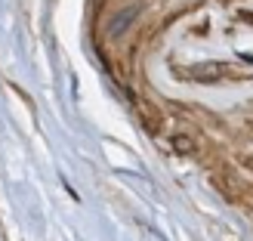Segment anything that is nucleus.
I'll return each mask as SVG.
<instances>
[{
	"mask_svg": "<svg viewBox=\"0 0 253 241\" xmlns=\"http://www.w3.org/2000/svg\"><path fill=\"white\" fill-rule=\"evenodd\" d=\"M182 78L188 81H198V84H216L222 78H229L232 74V65H225V62H198V65L179 71Z\"/></svg>",
	"mask_w": 253,
	"mask_h": 241,
	"instance_id": "1",
	"label": "nucleus"
},
{
	"mask_svg": "<svg viewBox=\"0 0 253 241\" xmlns=\"http://www.w3.org/2000/svg\"><path fill=\"white\" fill-rule=\"evenodd\" d=\"M136 19H139V6H124V9H118L115 16H111V22H108V37H121Z\"/></svg>",
	"mask_w": 253,
	"mask_h": 241,
	"instance_id": "2",
	"label": "nucleus"
},
{
	"mask_svg": "<svg viewBox=\"0 0 253 241\" xmlns=\"http://www.w3.org/2000/svg\"><path fill=\"white\" fill-rule=\"evenodd\" d=\"M173 151H179L182 158H192L195 151H198L195 136H188V133H176V136H173Z\"/></svg>",
	"mask_w": 253,
	"mask_h": 241,
	"instance_id": "3",
	"label": "nucleus"
}]
</instances>
